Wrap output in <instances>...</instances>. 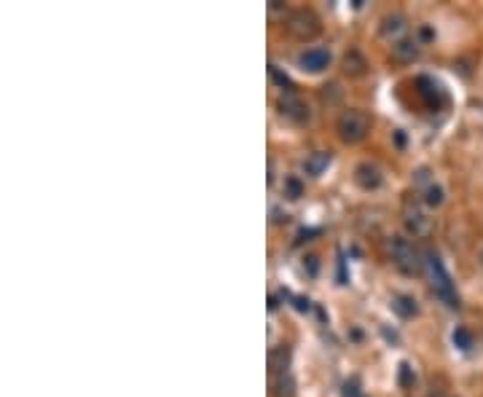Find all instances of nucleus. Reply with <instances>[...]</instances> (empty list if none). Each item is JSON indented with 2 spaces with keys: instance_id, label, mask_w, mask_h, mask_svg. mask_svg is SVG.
<instances>
[{
  "instance_id": "1",
  "label": "nucleus",
  "mask_w": 483,
  "mask_h": 397,
  "mask_svg": "<svg viewBox=\"0 0 483 397\" xmlns=\"http://www.w3.org/2000/svg\"><path fill=\"white\" fill-rule=\"evenodd\" d=\"M371 116L365 113V110H357V107H349L344 110L338 121H335V132L341 137V143H347V146H357L362 143L368 134H371Z\"/></svg>"
},
{
  "instance_id": "2",
  "label": "nucleus",
  "mask_w": 483,
  "mask_h": 397,
  "mask_svg": "<svg viewBox=\"0 0 483 397\" xmlns=\"http://www.w3.org/2000/svg\"><path fill=\"white\" fill-rule=\"evenodd\" d=\"M285 30H287V35H293L295 40H314L320 35V16L314 11H309V8H295V11L287 13V19H285Z\"/></svg>"
},
{
  "instance_id": "3",
  "label": "nucleus",
  "mask_w": 483,
  "mask_h": 397,
  "mask_svg": "<svg viewBox=\"0 0 483 397\" xmlns=\"http://www.w3.org/2000/svg\"><path fill=\"white\" fill-rule=\"evenodd\" d=\"M387 250H389V258H392V263L400 268L402 274H419L422 271V255L414 250V244L408 242V239L402 237H392L387 242Z\"/></svg>"
},
{
  "instance_id": "4",
  "label": "nucleus",
  "mask_w": 483,
  "mask_h": 397,
  "mask_svg": "<svg viewBox=\"0 0 483 397\" xmlns=\"http://www.w3.org/2000/svg\"><path fill=\"white\" fill-rule=\"evenodd\" d=\"M424 266H427L429 277H432V288H435V292H438L448 306H459V298H456V292H454L451 277L446 274L441 258H438V255H432V252H427V255H424Z\"/></svg>"
},
{
  "instance_id": "5",
  "label": "nucleus",
  "mask_w": 483,
  "mask_h": 397,
  "mask_svg": "<svg viewBox=\"0 0 483 397\" xmlns=\"http://www.w3.org/2000/svg\"><path fill=\"white\" fill-rule=\"evenodd\" d=\"M402 223L408 228V234H414V237H427L429 231H432V220L427 218V212L419 207V201L408 196L402 201Z\"/></svg>"
},
{
  "instance_id": "6",
  "label": "nucleus",
  "mask_w": 483,
  "mask_h": 397,
  "mask_svg": "<svg viewBox=\"0 0 483 397\" xmlns=\"http://www.w3.org/2000/svg\"><path fill=\"white\" fill-rule=\"evenodd\" d=\"M277 107H280L282 116L287 121H293V124H309V119H311L309 105L295 92H282L280 100H277Z\"/></svg>"
},
{
  "instance_id": "7",
  "label": "nucleus",
  "mask_w": 483,
  "mask_h": 397,
  "mask_svg": "<svg viewBox=\"0 0 483 397\" xmlns=\"http://www.w3.org/2000/svg\"><path fill=\"white\" fill-rule=\"evenodd\" d=\"M328 65H330V52L320 49V46L306 49V52L298 57V67L304 73H322V70H328Z\"/></svg>"
},
{
  "instance_id": "8",
  "label": "nucleus",
  "mask_w": 483,
  "mask_h": 397,
  "mask_svg": "<svg viewBox=\"0 0 483 397\" xmlns=\"http://www.w3.org/2000/svg\"><path fill=\"white\" fill-rule=\"evenodd\" d=\"M354 183H357L362 191H376V188H381L384 177H381V170H378L376 164L362 161V164H357V170H354Z\"/></svg>"
},
{
  "instance_id": "9",
  "label": "nucleus",
  "mask_w": 483,
  "mask_h": 397,
  "mask_svg": "<svg viewBox=\"0 0 483 397\" xmlns=\"http://www.w3.org/2000/svg\"><path fill=\"white\" fill-rule=\"evenodd\" d=\"M381 35L392 43H398V40L405 38V30H408V22H405V16L402 13H387L384 19H381Z\"/></svg>"
},
{
  "instance_id": "10",
  "label": "nucleus",
  "mask_w": 483,
  "mask_h": 397,
  "mask_svg": "<svg viewBox=\"0 0 483 397\" xmlns=\"http://www.w3.org/2000/svg\"><path fill=\"white\" fill-rule=\"evenodd\" d=\"M419 52H422V40L419 38H402L398 43H392V57L400 65H411L416 57H419Z\"/></svg>"
},
{
  "instance_id": "11",
  "label": "nucleus",
  "mask_w": 483,
  "mask_h": 397,
  "mask_svg": "<svg viewBox=\"0 0 483 397\" xmlns=\"http://www.w3.org/2000/svg\"><path fill=\"white\" fill-rule=\"evenodd\" d=\"M416 86H419V97L427 102V107H441L443 102V89L441 83H435L432 78H427V76H422V78L416 81Z\"/></svg>"
},
{
  "instance_id": "12",
  "label": "nucleus",
  "mask_w": 483,
  "mask_h": 397,
  "mask_svg": "<svg viewBox=\"0 0 483 397\" xmlns=\"http://www.w3.org/2000/svg\"><path fill=\"white\" fill-rule=\"evenodd\" d=\"M341 67H344V73H347V76L360 78V76L368 73V59H365L357 49H349V52L344 54V59H341Z\"/></svg>"
},
{
  "instance_id": "13",
  "label": "nucleus",
  "mask_w": 483,
  "mask_h": 397,
  "mask_svg": "<svg viewBox=\"0 0 483 397\" xmlns=\"http://www.w3.org/2000/svg\"><path fill=\"white\" fill-rule=\"evenodd\" d=\"M330 161H333V156H330L328 150H314V153H309V159L304 161V167H306V172L311 174V177H320V174L330 167Z\"/></svg>"
},
{
  "instance_id": "14",
  "label": "nucleus",
  "mask_w": 483,
  "mask_h": 397,
  "mask_svg": "<svg viewBox=\"0 0 483 397\" xmlns=\"http://www.w3.org/2000/svg\"><path fill=\"white\" fill-rule=\"evenodd\" d=\"M392 312L402 319H411L419 314V306H416V301L411 295H395V298H392Z\"/></svg>"
},
{
  "instance_id": "15",
  "label": "nucleus",
  "mask_w": 483,
  "mask_h": 397,
  "mask_svg": "<svg viewBox=\"0 0 483 397\" xmlns=\"http://www.w3.org/2000/svg\"><path fill=\"white\" fill-rule=\"evenodd\" d=\"M422 201L427 204L429 210H435V207H441L443 201H446V191H443L438 183H432L429 188H424V191H422Z\"/></svg>"
},
{
  "instance_id": "16",
  "label": "nucleus",
  "mask_w": 483,
  "mask_h": 397,
  "mask_svg": "<svg viewBox=\"0 0 483 397\" xmlns=\"http://www.w3.org/2000/svg\"><path fill=\"white\" fill-rule=\"evenodd\" d=\"M274 392H277V397L295 395V384H293V379H290V373H277V379H274Z\"/></svg>"
},
{
  "instance_id": "17",
  "label": "nucleus",
  "mask_w": 483,
  "mask_h": 397,
  "mask_svg": "<svg viewBox=\"0 0 483 397\" xmlns=\"http://www.w3.org/2000/svg\"><path fill=\"white\" fill-rule=\"evenodd\" d=\"M451 341H454V346H459L462 352H470L472 344H475V341H472V333H470L467 328H456L454 336H451Z\"/></svg>"
},
{
  "instance_id": "18",
  "label": "nucleus",
  "mask_w": 483,
  "mask_h": 397,
  "mask_svg": "<svg viewBox=\"0 0 483 397\" xmlns=\"http://www.w3.org/2000/svg\"><path fill=\"white\" fill-rule=\"evenodd\" d=\"M282 191H285V196L287 198H301L304 196V183L298 180V177H285V186H282Z\"/></svg>"
},
{
  "instance_id": "19",
  "label": "nucleus",
  "mask_w": 483,
  "mask_h": 397,
  "mask_svg": "<svg viewBox=\"0 0 483 397\" xmlns=\"http://www.w3.org/2000/svg\"><path fill=\"white\" fill-rule=\"evenodd\" d=\"M268 73H271V78L277 81V86H282L285 92H293V83H290V78H287V76L282 73L280 67H277V65H271V67H268Z\"/></svg>"
},
{
  "instance_id": "20",
  "label": "nucleus",
  "mask_w": 483,
  "mask_h": 397,
  "mask_svg": "<svg viewBox=\"0 0 483 397\" xmlns=\"http://www.w3.org/2000/svg\"><path fill=\"white\" fill-rule=\"evenodd\" d=\"M400 384L402 386L414 384V376H411V365H408V362H402L400 365Z\"/></svg>"
},
{
  "instance_id": "21",
  "label": "nucleus",
  "mask_w": 483,
  "mask_h": 397,
  "mask_svg": "<svg viewBox=\"0 0 483 397\" xmlns=\"http://www.w3.org/2000/svg\"><path fill=\"white\" fill-rule=\"evenodd\" d=\"M344 397H362L357 381H347V384H344Z\"/></svg>"
},
{
  "instance_id": "22",
  "label": "nucleus",
  "mask_w": 483,
  "mask_h": 397,
  "mask_svg": "<svg viewBox=\"0 0 483 397\" xmlns=\"http://www.w3.org/2000/svg\"><path fill=\"white\" fill-rule=\"evenodd\" d=\"M419 38H422V40H432V38H435V32H432L429 27H422V30H419Z\"/></svg>"
},
{
  "instance_id": "23",
  "label": "nucleus",
  "mask_w": 483,
  "mask_h": 397,
  "mask_svg": "<svg viewBox=\"0 0 483 397\" xmlns=\"http://www.w3.org/2000/svg\"><path fill=\"white\" fill-rule=\"evenodd\" d=\"M481 266H483V252H481Z\"/></svg>"
}]
</instances>
